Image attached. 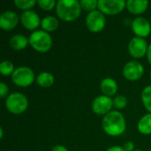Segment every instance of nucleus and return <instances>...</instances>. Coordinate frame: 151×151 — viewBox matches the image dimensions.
Instances as JSON below:
<instances>
[{
    "label": "nucleus",
    "instance_id": "f257e3e1",
    "mask_svg": "<svg viewBox=\"0 0 151 151\" xmlns=\"http://www.w3.org/2000/svg\"><path fill=\"white\" fill-rule=\"evenodd\" d=\"M127 124L124 116L117 111H111L103 119V129L111 136H119L126 131Z\"/></svg>",
    "mask_w": 151,
    "mask_h": 151
},
{
    "label": "nucleus",
    "instance_id": "f03ea898",
    "mask_svg": "<svg viewBox=\"0 0 151 151\" xmlns=\"http://www.w3.org/2000/svg\"><path fill=\"white\" fill-rule=\"evenodd\" d=\"M56 12L64 21H73L79 18L81 6L77 0H59L56 5Z\"/></svg>",
    "mask_w": 151,
    "mask_h": 151
},
{
    "label": "nucleus",
    "instance_id": "7ed1b4c3",
    "mask_svg": "<svg viewBox=\"0 0 151 151\" xmlns=\"http://www.w3.org/2000/svg\"><path fill=\"white\" fill-rule=\"evenodd\" d=\"M29 44L38 52H47L52 45V39L48 32L44 30H36L29 37Z\"/></svg>",
    "mask_w": 151,
    "mask_h": 151
},
{
    "label": "nucleus",
    "instance_id": "20e7f679",
    "mask_svg": "<svg viewBox=\"0 0 151 151\" xmlns=\"http://www.w3.org/2000/svg\"><path fill=\"white\" fill-rule=\"evenodd\" d=\"M5 106L11 113L19 115L23 113L27 109L28 101L23 94L12 93L6 98Z\"/></svg>",
    "mask_w": 151,
    "mask_h": 151
},
{
    "label": "nucleus",
    "instance_id": "39448f33",
    "mask_svg": "<svg viewBox=\"0 0 151 151\" xmlns=\"http://www.w3.org/2000/svg\"><path fill=\"white\" fill-rule=\"evenodd\" d=\"M11 79L15 85L19 87L26 88L30 86L34 82L35 73L30 68L26 66H21L14 70L13 73L11 75Z\"/></svg>",
    "mask_w": 151,
    "mask_h": 151
},
{
    "label": "nucleus",
    "instance_id": "423d86ee",
    "mask_svg": "<svg viewBox=\"0 0 151 151\" xmlns=\"http://www.w3.org/2000/svg\"><path fill=\"white\" fill-rule=\"evenodd\" d=\"M127 6L125 0H99L97 8L106 15H115L119 13Z\"/></svg>",
    "mask_w": 151,
    "mask_h": 151
},
{
    "label": "nucleus",
    "instance_id": "0eeeda50",
    "mask_svg": "<svg viewBox=\"0 0 151 151\" xmlns=\"http://www.w3.org/2000/svg\"><path fill=\"white\" fill-rule=\"evenodd\" d=\"M105 16L99 10H95L89 12L86 18V25L88 28L94 33L102 31L105 27Z\"/></svg>",
    "mask_w": 151,
    "mask_h": 151
},
{
    "label": "nucleus",
    "instance_id": "6e6552de",
    "mask_svg": "<svg viewBox=\"0 0 151 151\" xmlns=\"http://www.w3.org/2000/svg\"><path fill=\"white\" fill-rule=\"evenodd\" d=\"M113 106V100L106 96H97L92 103V110L97 115H106Z\"/></svg>",
    "mask_w": 151,
    "mask_h": 151
},
{
    "label": "nucleus",
    "instance_id": "1a4fd4ad",
    "mask_svg": "<svg viewBox=\"0 0 151 151\" xmlns=\"http://www.w3.org/2000/svg\"><path fill=\"white\" fill-rule=\"evenodd\" d=\"M143 66L137 61H130L127 63L123 68V75L128 81H138L143 74Z\"/></svg>",
    "mask_w": 151,
    "mask_h": 151
},
{
    "label": "nucleus",
    "instance_id": "9d476101",
    "mask_svg": "<svg viewBox=\"0 0 151 151\" xmlns=\"http://www.w3.org/2000/svg\"><path fill=\"white\" fill-rule=\"evenodd\" d=\"M148 44L143 38L141 37H134L128 45V50L130 55L135 58H141L147 54L148 51Z\"/></svg>",
    "mask_w": 151,
    "mask_h": 151
},
{
    "label": "nucleus",
    "instance_id": "9b49d317",
    "mask_svg": "<svg viewBox=\"0 0 151 151\" xmlns=\"http://www.w3.org/2000/svg\"><path fill=\"white\" fill-rule=\"evenodd\" d=\"M133 32L137 35V37H146L150 34L151 26L148 19L142 17H138L134 19L132 22Z\"/></svg>",
    "mask_w": 151,
    "mask_h": 151
},
{
    "label": "nucleus",
    "instance_id": "f8f14e48",
    "mask_svg": "<svg viewBox=\"0 0 151 151\" xmlns=\"http://www.w3.org/2000/svg\"><path fill=\"white\" fill-rule=\"evenodd\" d=\"M20 20H21L23 27L27 28V30L36 29L40 26L41 21H42L40 20V18L37 15V13L31 10L25 11L20 16Z\"/></svg>",
    "mask_w": 151,
    "mask_h": 151
},
{
    "label": "nucleus",
    "instance_id": "ddd939ff",
    "mask_svg": "<svg viewBox=\"0 0 151 151\" xmlns=\"http://www.w3.org/2000/svg\"><path fill=\"white\" fill-rule=\"evenodd\" d=\"M19 17L16 12L12 11L4 12L0 16V27L3 30L9 31L13 29L18 24Z\"/></svg>",
    "mask_w": 151,
    "mask_h": 151
},
{
    "label": "nucleus",
    "instance_id": "4468645a",
    "mask_svg": "<svg viewBox=\"0 0 151 151\" xmlns=\"http://www.w3.org/2000/svg\"><path fill=\"white\" fill-rule=\"evenodd\" d=\"M149 5L147 0H128L127 2V10L133 14H142L143 13Z\"/></svg>",
    "mask_w": 151,
    "mask_h": 151
},
{
    "label": "nucleus",
    "instance_id": "2eb2a0df",
    "mask_svg": "<svg viewBox=\"0 0 151 151\" xmlns=\"http://www.w3.org/2000/svg\"><path fill=\"white\" fill-rule=\"evenodd\" d=\"M100 88L106 96H112L118 91V84L111 78H105L101 81Z\"/></svg>",
    "mask_w": 151,
    "mask_h": 151
},
{
    "label": "nucleus",
    "instance_id": "dca6fc26",
    "mask_svg": "<svg viewBox=\"0 0 151 151\" xmlns=\"http://www.w3.org/2000/svg\"><path fill=\"white\" fill-rule=\"evenodd\" d=\"M29 43V39L22 35H16L12 36L10 40L11 47L15 50H21L25 49Z\"/></svg>",
    "mask_w": 151,
    "mask_h": 151
},
{
    "label": "nucleus",
    "instance_id": "f3484780",
    "mask_svg": "<svg viewBox=\"0 0 151 151\" xmlns=\"http://www.w3.org/2000/svg\"><path fill=\"white\" fill-rule=\"evenodd\" d=\"M138 130L142 134H151V113L143 116L138 122Z\"/></svg>",
    "mask_w": 151,
    "mask_h": 151
},
{
    "label": "nucleus",
    "instance_id": "a211bd4d",
    "mask_svg": "<svg viewBox=\"0 0 151 151\" xmlns=\"http://www.w3.org/2000/svg\"><path fill=\"white\" fill-rule=\"evenodd\" d=\"M42 29L46 32H53L58 27V20L53 16H47L41 21Z\"/></svg>",
    "mask_w": 151,
    "mask_h": 151
},
{
    "label": "nucleus",
    "instance_id": "6ab92c4d",
    "mask_svg": "<svg viewBox=\"0 0 151 151\" xmlns=\"http://www.w3.org/2000/svg\"><path fill=\"white\" fill-rule=\"evenodd\" d=\"M36 82L42 88H49L54 83V77L50 73H41L36 77Z\"/></svg>",
    "mask_w": 151,
    "mask_h": 151
},
{
    "label": "nucleus",
    "instance_id": "aec40b11",
    "mask_svg": "<svg viewBox=\"0 0 151 151\" xmlns=\"http://www.w3.org/2000/svg\"><path fill=\"white\" fill-rule=\"evenodd\" d=\"M142 100L143 105L151 113V86L146 87L142 92Z\"/></svg>",
    "mask_w": 151,
    "mask_h": 151
},
{
    "label": "nucleus",
    "instance_id": "412c9836",
    "mask_svg": "<svg viewBox=\"0 0 151 151\" xmlns=\"http://www.w3.org/2000/svg\"><path fill=\"white\" fill-rule=\"evenodd\" d=\"M35 4H36L35 0H15L14 1V4L19 9L25 10V11H29V9L34 7Z\"/></svg>",
    "mask_w": 151,
    "mask_h": 151
},
{
    "label": "nucleus",
    "instance_id": "4be33fe9",
    "mask_svg": "<svg viewBox=\"0 0 151 151\" xmlns=\"http://www.w3.org/2000/svg\"><path fill=\"white\" fill-rule=\"evenodd\" d=\"M14 66H13V64L10 61H3L1 64H0V73L4 75V76H7V75H12L14 72Z\"/></svg>",
    "mask_w": 151,
    "mask_h": 151
},
{
    "label": "nucleus",
    "instance_id": "5701e85b",
    "mask_svg": "<svg viewBox=\"0 0 151 151\" xmlns=\"http://www.w3.org/2000/svg\"><path fill=\"white\" fill-rule=\"evenodd\" d=\"M80 4L83 10L91 12L95 11L96 8H97L98 1H96V0H82L80 2Z\"/></svg>",
    "mask_w": 151,
    "mask_h": 151
},
{
    "label": "nucleus",
    "instance_id": "b1692460",
    "mask_svg": "<svg viewBox=\"0 0 151 151\" xmlns=\"http://www.w3.org/2000/svg\"><path fill=\"white\" fill-rule=\"evenodd\" d=\"M127 104V99L124 96H118L113 99V106L116 109H124Z\"/></svg>",
    "mask_w": 151,
    "mask_h": 151
},
{
    "label": "nucleus",
    "instance_id": "393cba45",
    "mask_svg": "<svg viewBox=\"0 0 151 151\" xmlns=\"http://www.w3.org/2000/svg\"><path fill=\"white\" fill-rule=\"evenodd\" d=\"M37 4L44 11H50L57 5V3L54 0H39L37 1Z\"/></svg>",
    "mask_w": 151,
    "mask_h": 151
},
{
    "label": "nucleus",
    "instance_id": "a878e982",
    "mask_svg": "<svg viewBox=\"0 0 151 151\" xmlns=\"http://www.w3.org/2000/svg\"><path fill=\"white\" fill-rule=\"evenodd\" d=\"M7 94H8V87L6 86L4 82H1L0 83V96L4 98L7 96Z\"/></svg>",
    "mask_w": 151,
    "mask_h": 151
},
{
    "label": "nucleus",
    "instance_id": "bb28decb",
    "mask_svg": "<svg viewBox=\"0 0 151 151\" xmlns=\"http://www.w3.org/2000/svg\"><path fill=\"white\" fill-rule=\"evenodd\" d=\"M124 149L126 151H133L134 149V144L132 142H128L125 144Z\"/></svg>",
    "mask_w": 151,
    "mask_h": 151
},
{
    "label": "nucleus",
    "instance_id": "cd10ccee",
    "mask_svg": "<svg viewBox=\"0 0 151 151\" xmlns=\"http://www.w3.org/2000/svg\"><path fill=\"white\" fill-rule=\"evenodd\" d=\"M52 151H68V150H67V149H66L65 147H64V146H62V145H57V146H55V147L52 149Z\"/></svg>",
    "mask_w": 151,
    "mask_h": 151
},
{
    "label": "nucleus",
    "instance_id": "c85d7f7f",
    "mask_svg": "<svg viewBox=\"0 0 151 151\" xmlns=\"http://www.w3.org/2000/svg\"><path fill=\"white\" fill-rule=\"evenodd\" d=\"M106 151H126L124 148H121L119 146H113V147H111L109 148Z\"/></svg>",
    "mask_w": 151,
    "mask_h": 151
},
{
    "label": "nucleus",
    "instance_id": "c756f323",
    "mask_svg": "<svg viewBox=\"0 0 151 151\" xmlns=\"http://www.w3.org/2000/svg\"><path fill=\"white\" fill-rule=\"evenodd\" d=\"M147 58H148L149 62L151 64V43L149 45V48H148V51H147Z\"/></svg>",
    "mask_w": 151,
    "mask_h": 151
},
{
    "label": "nucleus",
    "instance_id": "7c9ffc66",
    "mask_svg": "<svg viewBox=\"0 0 151 151\" xmlns=\"http://www.w3.org/2000/svg\"><path fill=\"white\" fill-rule=\"evenodd\" d=\"M0 131H1V134H0V137L2 138V137H3V129L1 128V129H0Z\"/></svg>",
    "mask_w": 151,
    "mask_h": 151
},
{
    "label": "nucleus",
    "instance_id": "2f4dec72",
    "mask_svg": "<svg viewBox=\"0 0 151 151\" xmlns=\"http://www.w3.org/2000/svg\"><path fill=\"white\" fill-rule=\"evenodd\" d=\"M134 151H142V150H134Z\"/></svg>",
    "mask_w": 151,
    "mask_h": 151
},
{
    "label": "nucleus",
    "instance_id": "473e14b6",
    "mask_svg": "<svg viewBox=\"0 0 151 151\" xmlns=\"http://www.w3.org/2000/svg\"><path fill=\"white\" fill-rule=\"evenodd\" d=\"M150 78H151V73H150Z\"/></svg>",
    "mask_w": 151,
    "mask_h": 151
},
{
    "label": "nucleus",
    "instance_id": "72a5a7b5",
    "mask_svg": "<svg viewBox=\"0 0 151 151\" xmlns=\"http://www.w3.org/2000/svg\"><path fill=\"white\" fill-rule=\"evenodd\" d=\"M150 151H151V150H150Z\"/></svg>",
    "mask_w": 151,
    "mask_h": 151
}]
</instances>
